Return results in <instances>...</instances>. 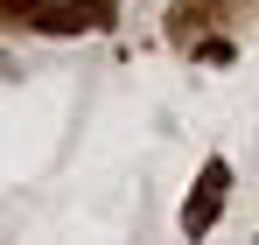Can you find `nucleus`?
Returning <instances> with one entry per match:
<instances>
[{"label":"nucleus","instance_id":"obj_1","mask_svg":"<svg viewBox=\"0 0 259 245\" xmlns=\"http://www.w3.org/2000/svg\"><path fill=\"white\" fill-rule=\"evenodd\" d=\"M224 203H231V161H203L196 168V189H189V203H182V238H210L217 217H224Z\"/></svg>","mask_w":259,"mask_h":245},{"label":"nucleus","instance_id":"obj_2","mask_svg":"<svg viewBox=\"0 0 259 245\" xmlns=\"http://www.w3.org/2000/svg\"><path fill=\"white\" fill-rule=\"evenodd\" d=\"M112 21H119V0H42L28 14L35 35H98Z\"/></svg>","mask_w":259,"mask_h":245},{"label":"nucleus","instance_id":"obj_3","mask_svg":"<svg viewBox=\"0 0 259 245\" xmlns=\"http://www.w3.org/2000/svg\"><path fill=\"white\" fill-rule=\"evenodd\" d=\"M245 14H252V0H175L168 7V42L175 49H196L203 28H217V21L231 28V21H245Z\"/></svg>","mask_w":259,"mask_h":245},{"label":"nucleus","instance_id":"obj_4","mask_svg":"<svg viewBox=\"0 0 259 245\" xmlns=\"http://www.w3.org/2000/svg\"><path fill=\"white\" fill-rule=\"evenodd\" d=\"M35 7H42V0H0V21H14V28H21V21H28Z\"/></svg>","mask_w":259,"mask_h":245}]
</instances>
